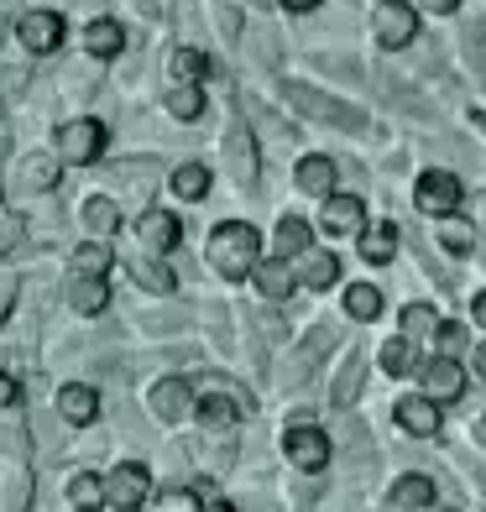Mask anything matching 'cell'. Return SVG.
I'll list each match as a JSON object with an SVG mask.
<instances>
[{
    "mask_svg": "<svg viewBox=\"0 0 486 512\" xmlns=\"http://www.w3.org/2000/svg\"><path fill=\"white\" fill-rule=\"evenodd\" d=\"M392 507H403V512H419L434 502V481L429 476H403V481H392V492H387Z\"/></svg>",
    "mask_w": 486,
    "mask_h": 512,
    "instance_id": "24",
    "label": "cell"
},
{
    "mask_svg": "<svg viewBox=\"0 0 486 512\" xmlns=\"http://www.w3.org/2000/svg\"><path fill=\"white\" fill-rule=\"evenodd\" d=\"M110 178L121 183V199L126 204H147L152 194V183H157V162L152 157H126V162H115Z\"/></svg>",
    "mask_w": 486,
    "mask_h": 512,
    "instance_id": "9",
    "label": "cell"
},
{
    "mask_svg": "<svg viewBox=\"0 0 486 512\" xmlns=\"http://www.w3.org/2000/svg\"><path fill=\"white\" fill-rule=\"evenodd\" d=\"M0 507L6 512H27L32 507V471L27 465H11L6 481H0Z\"/></svg>",
    "mask_w": 486,
    "mask_h": 512,
    "instance_id": "26",
    "label": "cell"
},
{
    "mask_svg": "<svg viewBox=\"0 0 486 512\" xmlns=\"http://www.w3.org/2000/svg\"><path fill=\"white\" fill-rule=\"evenodd\" d=\"M277 256H309V220H298V215H288L283 225H277Z\"/></svg>",
    "mask_w": 486,
    "mask_h": 512,
    "instance_id": "31",
    "label": "cell"
},
{
    "mask_svg": "<svg viewBox=\"0 0 486 512\" xmlns=\"http://www.w3.org/2000/svg\"><path fill=\"white\" fill-rule=\"evenodd\" d=\"M63 84H68V95H95V89H100V74H95V63H89V53H84L79 63L63 68Z\"/></svg>",
    "mask_w": 486,
    "mask_h": 512,
    "instance_id": "36",
    "label": "cell"
},
{
    "mask_svg": "<svg viewBox=\"0 0 486 512\" xmlns=\"http://www.w3.org/2000/svg\"><path fill=\"white\" fill-rule=\"evenodd\" d=\"M424 6H429V11H439V16H450V11L460 6V0H424Z\"/></svg>",
    "mask_w": 486,
    "mask_h": 512,
    "instance_id": "48",
    "label": "cell"
},
{
    "mask_svg": "<svg viewBox=\"0 0 486 512\" xmlns=\"http://www.w3.org/2000/svg\"><path fill=\"white\" fill-rule=\"evenodd\" d=\"M439 241H445L455 256H466L471 246H476V230L466 225V220H455V215H445V220H439Z\"/></svg>",
    "mask_w": 486,
    "mask_h": 512,
    "instance_id": "38",
    "label": "cell"
},
{
    "mask_svg": "<svg viewBox=\"0 0 486 512\" xmlns=\"http://www.w3.org/2000/svg\"><path fill=\"white\" fill-rule=\"evenodd\" d=\"M476 371H481V377H486V345H476Z\"/></svg>",
    "mask_w": 486,
    "mask_h": 512,
    "instance_id": "53",
    "label": "cell"
},
{
    "mask_svg": "<svg viewBox=\"0 0 486 512\" xmlns=\"http://www.w3.org/2000/svg\"><path fill=\"white\" fill-rule=\"evenodd\" d=\"M58 413H63V424H95V413H100V398H95V387H84V382H63L58 392Z\"/></svg>",
    "mask_w": 486,
    "mask_h": 512,
    "instance_id": "16",
    "label": "cell"
},
{
    "mask_svg": "<svg viewBox=\"0 0 486 512\" xmlns=\"http://www.w3.org/2000/svg\"><path fill=\"white\" fill-rule=\"evenodd\" d=\"M356 392H361V356L351 351V361H345V371H340V382L330 387V403H335V408H351Z\"/></svg>",
    "mask_w": 486,
    "mask_h": 512,
    "instance_id": "34",
    "label": "cell"
},
{
    "mask_svg": "<svg viewBox=\"0 0 486 512\" xmlns=\"http://www.w3.org/2000/svg\"><path fill=\"white\" fill-rule=\"evenodd\" d=\"M126 267H131V277L142 288H152V293H173V267H162L157 256H126Z\"/></svg>",
    "mask_w": 486,
    "mask_h": 512,
    "instance_id": "28",
    "label": "cell"
},
{
    "mask_svg": "<svg viewBox=\"0 0 486 512\" xmlns=\"http://www.w3.org/2000/svg\"><path fill=\"white\" fill-rule=\"evenodd\" d=\"M63 298H68V309H79V314H105V304H110L105 277H89V272H74V277H68Z\"/></svg>",
    "mask_w": 486,
    "mask_h": 512,
    "instance_id": "15",
    "label": "cell"
},
{
    "mask_svg": "<svg viewBox=\"0 0 486 512\" xmlns=\"http://www.w3.org/2000/svg\"><path fill=\"white\" fill-rule=\"evenodd\" d=\"M460 345H466V330H460V324H439V351L455 356Z\"/></svg>",
    "mask_w": 486,
    "mask_h": 512,
    "instance_id": "44",
    "label": "cell"
},
{
    "mask_svg": "<svg viewBox=\"0 0 486 512\" xmlns=\"http://www.w3.org/2000/svg\"><path fill=\"white\" fill-rule=\"evenodd\" d=\"M189 382L183 377H162V382H152V392H147V403H152V413L162 418V424H178L183 413H189Z\"/></svg>",
    "mask_w": 486,
    "mask_h": 512,
    "instance_id": "13",
    "label": "cell"
},
{
    "mask_svg": "<svg viewBox=\"0 0 486 512\" xmlns=\"http://www.w3.org/2000/svg\"><path fill=\"white\" fill-rule=\"evenodd\" d=\"M16 241V220H6V215H0V251H6Z\"/></svg>",
    "mask_w": 486,
    "mask_h": 512,
    "instance_id": "47",
    "label": "cell"
},
{
    "mask_svg": "<svg viewBox=\"0 0 486 512\" xmlns=\"http://www.w3.org/2000/svg\"><path fill=\"white\" fill-rule=\"evenodd\" d=\"M382 366L392 371V377L413 371V340H408V335H403V340H387V345H382Z\"/></svg>",
    "mask_w": 486,
    "mask_h": 512,
    "instance_id": "39",
    "label": "cell"
},
{
    "mask_svg": "<svg viewBox=\"0 0 486 512\" xmlns=\"http://www.w3.org/2000/svg\"><path fill=\"white\" fill-rule=\"evenodd\" d=\"M142 241H147L152 251H173V246L183 241L178 215H168V209H147V215H142Z\"/></svg>",
    "mask_w": 486,
    "mask_h": 512,
    "instance_id": "19",
    "label": "cell"
},
{
    "mask_svg": "<svg viewBox=\"0 0 486 512\" xmlns=\"http://www.w3.org/2000/svg\"><path fill=\"white\" fill-rule=\"evenodd\" d=\"M84 53L89 58H121L126 53V27H121V21H110V16L84 21Z\"/></svg>",
    "mask_w": 486,
    "mask_h": 512,
    "instance_id": "14",
    "label": "cell"
},
{
    "mask_svg": "<svg viewBox=\"0 0 486 512\" xmlns=\"http://www.w3.org/2000/svg\"><path fill=\"white\" fill-rule=\"evenodd\" d=\"M21 398V382L11 377V371H0V408H11Z\"/></svg>",
    "mask_w": 486,
    "mask_h": 512,
    "instance_id": "46",
    "label": "cell"
},
{
    "mask_svg": "<svg viewBox=\"0 0 486 512\" xmlns=\"http://www.w3.org/2000/svg\"><path fill=\"white\" fill-rule=\"evenodd\" d=\"M283 100H288L298 115H309V121L340 126V131H366V110L345 105V100H335V95H324V89H314V84H283Z\"/></svg>",
    "mask_w": 486,
    "mask_h": 512,
    "instance_id": "2",
    "label": "cell"
},
{
    "mask_svg": "<svg viewBox=\"0 0 486 512\" xmlns=\"http://www.w3.org/2000/svg\"><path fill=\"white\" fill-rule=\"evenodd\" d=\"M100 152H105V126L89 121V115H79V121H68V126L58 131V157L74 162V168H89Z\"/></svg>",
    "mask_w": 486,
    "mask_h": 512,
    "instance_id": "5",
    "label": "cell"
},
{
    "mask_svg": "<svg viewBox=\"0 0 486 512\" xmlns=\"http://www.w3.org/2000/svg\"><path fill=\"white\" fill-rule=\"evenodd\" d=\"M403 335H408V340L439 335V319H434V309H429V304H408V309H403Z\"/></svg>",
    "mask_w": 486,
    "mask_h": 512,
    "instance_id": "37",
    "label": "cell"
},
{
    "mask_svg": "<svg viewBox=\"0 0 486 512\" xmlns=\"http://www.w3.org/2000/svg\"><path fill=\"white\" fill-rule=\"evenodd\" d=\"M345 314L351 319H377L382 314V293L372 283H356L351 293H345Z\"/></svg>",
    "mask_w": 486,
    "mask_h": 512,
    "instance_id": "33",
    "label": "cell"
},
{
    "mask_svg": "<svg viewBox=\"0 0 486 512\" xmlns=\"http://www.w3.org/2000/svg\"><path fill=\"white\" fill-rule=\"evenodd\" d=\"M335 277H340V256H330V251H309L304 267H298V283L304 288H330Z\"/></svg>",
    "mask_w": 486,
    "mask_h": 512,
    "instance_id": "27",
    "label": "cell"
},
{
    "mask_svg": "<svg viewBox=\"0 0 486 512\" xmlns=\"http://www.w3.org/2000/svg\"><path fill=\"white\" fill-rule=\"evenodd\" d=\"M476 439H481V445H486V418H481V424H476Z\"/></svg>",
    "mask_w": 486,
    "mask_h": 512,
    "instance_id": "54",
    "label": "cell"
},
{
    "mask_svg": "<svg viewBox=\"0 0 486 512\" xmlns=\"http://www.w3.org/2000/svg\"><path fill=\"white\" fill-rule=\"evenodd\" d=\"M173 194L178 199H204V194H210V168H199V162L173 168Z\"/></svg>",
    "mask_w": 486,
    "mask_h": 512,
    "instance_id": "32",
    "label": "cell"
},
{
    "mask_svg": "<svg viewBox=\"0 0 486 512\" xmlns=\"http://www.w3.org/2000/svg\"><path fill=\"white\" fill-rule=\"evenodd\" d=\"M16 37L32 58H48V53L63 48V16L58 11H27L16 21Z\"/></svg>",
    "mask_w": 486,
    "mask_h": 512,
    "instance_id": "6",
    "label": "cell"
},
{
    "mask_svg": "<svg viewBox=\"0 0 486 512\" xmlns=\"http://www.w3.org/2000/svg\"><path fill=\"white\" fill-rule=\"evenodd\" d=\"M0 32H6V21H0Z\"/></svg>",
    "mask_w": 486,
    "mask_h": 512,
    "instance_id": "55",
    "label": "cell"
},
{
    "mask_svg": "<svg viewBox=\"0 0 486 512\" xmlns=\"http://www.w3.org/2000/svg\"><path fill=\"white\" fill-rule=\"evenodd\" d=\"M460 392H466V371H460L450 356H439V361L424 366V398H434V403H455Z\"/></svg>",
    "mask_w": 486,
    "mask_h": 512,
    "instance_id": "12",
    "label": "cell"
},
{
    "mask_svg": "<svg viewBox=\"0 0 486 512\" xmlns=\"http://www.w3.org/2000/svg\"><path fill=\"white\" fill-rule=\"evenodd\" d=\"M257 251H262V236H257V225H246V220H225L210 230V267L220 277H246V272H257Z\"/></svg>",
    "mask_w": 486,
    "mask_h": 512,
    "instance_id": "1",
    "label": "cell"
},
{
    "mask_svg": "<svg viewBox=\"0 0 486 512\" xmlns=\"http://www.w3.org/2000/svg\"><path fill=\"white\" fill-rule=\"evenodd\" d=\"M413 204H419L424 215H434V220L455 215V204H460V178L445 173V168H429V173L419 178V189H413Z\"/></svg>",
    "mask_w": 486,
    "mask_h": 512,
    "instance_id": "7",
    "label": "cell"
},
{
    "mask_svg": "<svg viewBox=\"0 0 486 512\" xmlns=\"http://www.w3.org/2000/svg\"><path fill=\"white\" fill-rule=\"evenodd\" d=\"M319 225L330 230V236H351V230H366V225H361V199H356V194H330V199H324Z\"/></svg>",
    "mask_w": 486,
    "mask_h": 512,
    "instance_id": "17",
    "label": "cell"
},
{
    "mask_svg": "<svg viewBox=\"0 0 486 512\" xmlns=\"http://www.w3.org/2000/svg\"><path fill=\"white\" fill-rule=\"evenodd\" d=\"M6 309H11V283H0V319H6Z\"/></svg>",
    "mask_w": 486,
    "mask_h": 512,
    "instance_id": "51",
    "label": "cell"
},
{
    "mask_svg": "<svg viewBox=\"0 0 486 512\" xmlns=\"http://www.w3.org/2000/svg\"><path fill=\"white\" fill-rule=\"evenodd\" d=\"M58 162L63 157H48V152H32L16 162V178H11V194H48L58 183Z\"/></svg>",
    "mask_w": 486,
    "mask_h": 512,
    "instance_id": "10",
    "label": "cell"
},
{
    "mask_svg": "<svg viewBox=\"0 0 486 512\" xmlns=\"http://www.w3.org/2000/svg\"><path fill=\"white\" fill-rule=\"evenodd\" d=\"M445 512H455V507H445Z\"/></svg>",
    "mask_w": 486,
    "mask_h": 512,
    "instance_id": "56",
    "label": "cell"
},
{
    "mask_svg": "<svg viewBox=\"0 0 486 512\" xmlns=\"http://www.w3.org/2000/svg\"><path fill=\"white\" fill-rule=\"evenodd\" d=\"M220 152H225V173L241 189H257V142H251V131H230Z\"/></svg>",
    "mask_w": 486,
    "mask_h": 512,
    "instance_id": "11",
    "label": "cell"
},
{
    "mask_svg": "<svg viewBox=\"0 0 486 512\" xmlns=\"http://www.w3.org/2000/svg\"><path fill=\"white\" fill-rule=\"evenodd\" d=\"M293 183H298L304 194H330V189H335V162L319 157V152H314V157H298Z\"/></svg>",
    "mask_w": 486,
    "mask_h": 512,
    "instance_id": "22",
    "label": "cell"
},
{
    "mask_svg": "<svg viewBox=\"0 0 486 512\" xmlns=\"http://www.w3.org/2000/svg\"><path fill=\"white\" fill-rule=\"evenodd\" d=\"M372 32L382 48H408L413 32H419V11L403 6V0H387V6H377V21H372Z\"/></svg>",
    "mask_w": 486,
    "mask_h": 512,
    "instance_id": "8",
    "label": "cell"
},
{
    "mask_svg": "<svg viewBox=\"0 0 486 512\" xmlns=\"http://www.w3.org/2000/svg\"><path fill=\"white\" fill-rule=\"evenodd\" d=\"M283 6H288V11H314L319 0H283Z\"/></svg>",
    "mask_w": 486,
    "mask_h": 512,
    "instance_id": "50",
    "label": "cell"
},
{
    "mask_svg": "<svg viewBox=\"0 0 486 512\" xmlns=\"http://www.w3.org/2000/svg\"><path fill=\"white\" fill-rule=\"evenodd\" d=\"M392 418H398L408 434H419V439L439 434V403L434 398H403L398 408H392Z\"/></svg>",
    "mask_w": 486,
    "mask_h": 512,
    "instance_id": "18",
    "label": "cell"
},
{
    "mask_svg": "<svg viewBox=\"0 0 486 512\" xmlns=\"http://www.w3.org/2000/svg\"><path fill=\"white\" fill-rule=\"evenodd\" d=\"M471 314H476V324H486V293H476V298H471Z\"/></svg>",
    "mask_w": 486,
    "mask_h": 512,
    "instance_id": "49",
    "label": "cell"
},
{
    "mask_svg": "<svg viewBox=\"0 0 486 512\" xmlns=\"http://www.w3.org/2000/svg\"><path fill=\"white\" fill-rule=\"evenodd\" d=\"M79 225L89 230V236H110V230L121 225V204H115V199H105V194L84 199V204H79Z\"/></svg>",
    "mask_w": 486,
    "mask_h": 512,
    "instance_id": "21",
    "label": "cell"
},
{
    "mask_svg": "<svg viewBox=\"0 0 486 512\" xmlns=\"http://www.w3.org/2000/svg\"><path fill=\"white\" fill-rule=\"evenodd\" d=\"M382 6H387V0H382Z\"/></svg>",
    "mask_w": 486,
    "mask_h": 512,
    "instance_id": "57",
    "label": "cell"
},
{
    "mask_svg": "<svg viewBox=\"0 0 486 512\" xmlns=\"http://www.w3.org/2000/svg\"><path fill=\"white\" fill-rule=\"evenodd\" d=\"M32 74L27 68H6V74H0V95H21V84H27Z\"/></svg>",
    "mask_w": 486,
    "mask_h": 512,
    "instance_id": "45",
    "label": "cell"
},
{
    "mask_svg": "<svg viewBox=\"0 0 486 512\" xmlns=\"http://www.w3.org/2000/svg\"><path fill=\"white\" fill-rule=\"evenodd\" d=\"M210 16L220 21L225 42H236V37H241V11H236V6H225V0H215V11H210Z\"/></svg>",
    "mask_w": 486,
    "mask_h": 512,
    "instance_id": "42",
    "label": "cell"
},
{
    "mask_svg": "<svg viewBox=\"0 0 486 512\" xmlns=\"http://www.w3.org/2000/svg\"><path fill=\"white\" fill-rule=\"evenodd\" d=\"M236 403H230L225 398V392H210V398H204L199 403V424H204V434H230V429H236Z\"/></svg>",
    "mask_w": 486,
    "mask_h": 512,
    "instance_id": "25",
    "label": "cell"
},
{
    "mask_svg": "<svg viewBox=\"0 0 486 512\" xmlns=\"http://www.w3.org/2000/svg\"><path fill=\"white\" fill-rule=\"evenodd\" d=\"M204 68H210V58H204L199 48H173L168 53V79L173 84H199Z\"/></svg>",
    "mask_w": 486,
    "mask_h": 512,
    "instance_id": "29",
    "label": "cell"
},
{
    "mask_svg": "<svg viewBox=\"0 0 486 512\" xmlns=\"http://www.w3.org/2000/svg\"><path fill=\"white\" fill-rule=\"evenodd\" d=\"M392 251H398V225H392V220H377V225H366L361 230V256H366V262H392Z\"/></svg>",
    "mask_w": 486,
    "mask_h": 512,
    "instance_id": "23",
    "label": "cell"
},
{
    "mask_svg": "<svg viewBox=\"0 0 486 512\" xmlns=\"http://www.w3.org/2000/svg\"><path fill=\"white\" fill-rule=\"evenodd\" d=\"M147 497H152L147 465H115L110 481H105V507H115V512H142Z\"/></svg>",
    "mask_w": 486,
    "mask_h": 512,
    "instance_id": "4",
    "label": "cell"
},
{
    "mask_svg": "<svg viewBox=\"0 0 486 512\" xmlns=\"http://www.w3.org/2000/svg\"><path fill=\"white\" fill-rule=\"evenodd\" d=\"M162 105H168V115H178V121H199L204 115V89L199 84H173Z\"/></svg>",
    "mask_w": 486,
    "mask_h": 512,
    "instance_id": "30",
    "label": "cell"
},
{
    "mask_svg": "<svg viewBox=\"0 0 486 512\" xmlns=\"http://www.w3.org/2000/svg\"><path fill=\"white\" fill-rule=\"evenodd\" d=\"M68 502H74L79 512H95L100 502H105V481H95V476H74V481H68Z\"/></svg>",
    "mask_w": 486,
    "mask_h": 512,
    "instance_id": "35",
    "label": "cell"
},
{
    "mask_svg": "<svg viewBox=\"0 0 486 512\" xmlns=\"http://www.w3.org/2000/svg\"><path fill=\"white\" fill-rule=\"evenodd\" d=\"M162 512H199L194 492H183V486H168V497H162Z\"/></svg>",
    "mask_w": 486,
    "mask_h": 512,
    "instance_id": "43",
    "label": "cell"
},
{
    "mask_svg": "<svg viewBox=\"0 0 486 512\" xmlns=\"http://www.w3.org/2000/svg\"><path fill=\"white\" fill-rule=\"evenodd\" d=\"M199 512H236V507H230V502H204Z\"/></svg>",
    "mask_w": 486,
    "mask_h": 512,
    "instance_id": "52",
    "label": "cell"
},
{
    "mask_svg": "<svg viewBox=\"0 0 486 512\" xmlns=\"http://www.w3.org/2000/svg\"><path fill=\"white\" fill-rule=\"evenodd\" d=\"M293 267L283 262V256H272V262H257V293L262 298H272V304H283V298L293 293Z\"/></svg>",
    "mask_w": 486,
    "mask_h": 512,
    "instance_id": "20",
    "label": "cell"
},
{
    "mask_svg": "<svg viewBox=\"0 0 486 512\" xmlns=\"http://www.w3.org/2000/svg\"><path fill=\"white\" fill-rule=\"evenodd\" d=\"M105 267H110V251H105V246H89V241H84V246L74 251V272H89V277H105Z\"/></svg>",
    "mask_w": 486,
    "mask_h": 512,
    "instance_id": "40",
    "label": "cell"
},
{
    "mask_svg": "<svg viewBox=\"0 0 486 512\" xmlns=\"http://www.w3.org/2000/svg\"><path fill=\"white\" fill-rule=\"evenodd\" d=\"M466 53L476 63V74L486 79V21H471V27H466Z\"/></svg>",
    "mask_w": 486,
    "mask_h": 512,
    "instance_id": "41",
    "label": "cell"
},
{
    "mask_svg": "<svg viewBox=\"0 0 486 512\" xmlns=\"http://www.w3.org/2000/svg\"><path fill=\"white\" fill-rule=\"evenodd\" d=\"M283 450H288V460L298 465V471H309V476H319L324 465H330V439L314 429V418H309V413H298V418H293V429L283 434Z\"/></svg>",
    "mask_w": 486,
    "mask_h": 512,
    "instance_id": "3",
    "label": "cell"
}]
</instances>
